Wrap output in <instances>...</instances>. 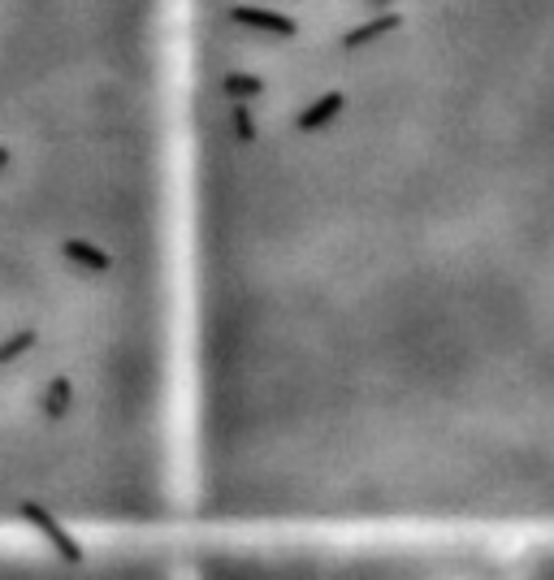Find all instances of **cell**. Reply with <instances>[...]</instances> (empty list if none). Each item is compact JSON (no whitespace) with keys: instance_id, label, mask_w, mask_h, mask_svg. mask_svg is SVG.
<instances>
[{"instance_id":"6da1fadb","label":"cell","mask_w":554,"mask_h":580,"mask_svg":"<svg viewBox=\"0 0 554 580\" xmlns=\"http://www.w3.org/2000/svg\"><path fill=\"white\" fill-rule=\"evenodd\" d=\"M182 580H554V537H208Z\"/></svg>"},{"instance_id":"7a4b0ae2","label":"cell","mask_w":554,"mask_h":580,"mask_svg":"<svg viewBox=\"0 0 554 580\" xmlns=\"http://www.w3.org/2000/svg\"><path fill=\"white\" fill-rule=\"evenodd\" d=\"M0 580H182V550L161 537L0 542Z\"/></svg>"}]
</instances>
